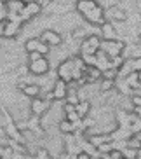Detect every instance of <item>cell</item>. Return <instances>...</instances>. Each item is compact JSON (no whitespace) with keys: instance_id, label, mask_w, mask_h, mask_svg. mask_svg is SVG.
<instances>
[{"instance_id":"cell-1","label":"cell","mask_w":141,"mask_h":159,"mask_svg":"<svg viewBox=\"0 0 141 159\" xmlns=\"http://www.w3.org/2000/svg\"><path fill=\"white\" fill-rule=\"evenodd\" d=\"M126 47H127V44L124 42L122 39H117V40H103L99 49H103L110 58H115V56H122Z\"/></svg>"},{"instance_id":"cell-2","label":"cell","mask_w":141,"mask_h":159,"mask_svg":"<svg viewBox=\"0 0 141 159\" xmlns=\"http://www.w3.org/2000/svg\"><path fill=\"white\" fill-rule=\"evenodd\" d=\"M28 70H30V74L35 75V77H42V75L49 74V70H51V61H49L47 56H42L35 61H30Z\"/></svg>"},{"instance_id":"cell-3","label":"cell","mask_w":141,"mask_h":159,"mask_svg":"<svg viewBox=\"0 0 141 159\" xmlns=\"http://www.w3.org/2000/svg\"><path fill=\"white\" fill-rule=\"evenodd\" d=\"M24 51H26V54H28V52H40L42 56H49L51 47L47 46L45 42H42L40 37H30L28 40L24 42Z\"/></svg>"},{"instance_id":"cell-4","label":"cell","mask_w":141,"mask_h":159,"mask_svg":"<svg viewBox=\"0 0 141 159\" xmlns=\"http://www.w3.org/2000/svg\"><path fill=\"white\" fill-rule=\"evenodd\" d=\"M82 18L87 21L89 25H94V26H101V25L106 23V18H105V9L101 7V5H96V7H92V9L89 11V12H85Z\"/></svg>"},{"instance_id":"cell-5","label":"cell","mask_w":141,"mask_h":159,"mask_svg":"<svg viewBox=\"0 0 141 159\" xmlns=\"http://www.w3.org/2000/svg\"><path fill=\"white\" fill-rule=\"evenodd\" d=\"M40 40L45 42L49 47H59L63 42H65V39L59 32L56 30H51V28H45L42 33H40Z\"/></svg>"},{"instance_id":"cell-6","label":"cell","mask_w":141,"mask_h":159,"mask_svg":"<svg viewBox=\"0 0 141 159\" xmlns=\"http://www.w3.org/2000/svg\"><path fill=\"white\" fill-rule=\"evenodd\" d=\"M51 107H52V103L42 100L40 96H38V98H32V100H30V114H32V116L42 117V116H45V114L51 110Z\"/></svg>"},{"instance_id":"cell-7","label":"cell","mask_w":141,"mask_h":159,"mask_svg":"<svg viewBox=\"0 0 141 159\" xmlns=\"http://www.w3.org/2000/svg\"><path fill=\"white\" fill-rule=\"evenodd\" d=\"M23 30V23L21 21H11L7 19L2 28V39H16Z\"/></svg>"},{"instance_id":"cell-8","label":"cell","mask_w":141,"mask_h":159,"mask_svg":"<svg viewBox=\"0 0 141 159\" xmlns=\"http://www.w3.org/2000/svg\"><path fill=\"white\" fill-rule=\"evenodd\" d=\"M105 18H106V21H112V23H115V21L122 23L127 19V12L118 5H112L108 9H105Z\"/></svg>"},{"instance_id":"cell-9","label":"cell","mask_w":141,"mask_h":159,"mask_svg":"<svg viewBox=\"0 0 141 159\" xmlns=\"http://www.w3.org/2000/svg\"><path fill=\"white\" fill-rule=\"evenodd\" d=\"M99 37L103 39V40H117L118 39L117 26H115L112 21H106L105 25L99 26Z\"/></svg>"},{"instance_id":"cell-10","label":"cell","mask_w":141,"mask_h":159,"mask_svg":"<svg viewBox=\"0 0 141 159\" xmlns=\"http://www.w3.org/2000/svg\"><path fill=\"white\" fill-rule=\"evenodd\" d=\"M52 94H54V102H65L66 94H68V82L56 79L52 86Z\"/></svg>"},{"instance_id":"cell-11","label":"cell","mask_w":141,"mask_h":159,"mask_svg":"<svg viewBox=\"0 0 141 159\" xmlns=\"http://www.w3.org/2000/svg\"><path fill=\"white\" fill-rule=\"evenodd\" d=\"M21 93H23L26 98H30V100H32V98H38V96L42 94V86L37 84V82H35V84L23 86V88H21Z\"/></svg>"},{"instance_id":"cell-12","label":"cell","mask_w":141,"mask_h":159,"mask_svg":"<svg viewBox=\"0 0 141 159\" xmlns=\"http://www.w3.org/2000/svg\"><path fill=\"white\" fill-rule=\"evenodd\" d=\"M96 2H92V0H77L75 2V11L79 12L80 16H84L85 12H89L92 7H96Z\"/></svg>"},{"instance_id":"cell-13","label":"cell","mask_w":141,"mask_h":159,"mask_svg":"<svg viewBox=\"0 0 141 159\" xmlns=\"http://www.w3.org/2000/svg\"><path fill=\"white\" fill-rule=\"evenodd\" d=\"M58 129H59V133H63V135H73L77 131V128H75V124L70 122L68 119H59V121H58Z\"/></svg>"},{"instance_id":"cell-14","label":"cell","mask_w":141,"mask_h":159,"mask_svg":"<svg viewBox=\"0 0 141 159\" xmlns=\"http://www.w3.org/2000/svg\"><path fill=\"white\" fill-rule=\"evenodd\" d=\"M91 108H92V105H91V102L89 100H80L79 103L75 105V110H77V114H79L82 119H85V117L91 114Z\"/></svg>"},{"instance_id":"cell-15","label":"cell","mask_w":141,"mask_h":159,"mask_svg":"<svg viewBox=\"0 0 141 159\" xmlns=\"http://www.w3.org/2000/svg\"><path fill=\"white\" fill-rule=\"evenodd\" d=\"M124 79H126L127 86H129L132 91H134V89H138V88H141V82H139V75H138V72H131V74L126 75Z\"/></svg>"},{"instance_id":"cell-16","label":"cell","mask_w":141,"mask_h":159,"mask_svg":"<svg viewBox=\"0 0 141 159\" xmlns=\"http://www.w3.org/2000/svg\"><path fill=\"white\" fill-rule=\"evenodd\" d=\"M5 7H7L9 12H16V14H19V12L23 11L24 4L21 2V0H9V2H5Z\"/></svg>"},{"instance_id":"cell-17","label":"cell","mask_w":141,"mask_h":159,"mask_svg":"<svg viewBox=\"0 0 141 159\" xmlns=\"http://www.w3.org/2000/svg\"><path fill=\"white\" fill-rule=\"evenodd\" d=\"M113 89H115V80H110V79L99 80V91H101V93H110Z\"/></svg>"},{"instance_id":"cell-18","label":"cell","mask_w":141,"mask_h":159,"mask_svg":"<svg viewBox=\"0 0 141 159\" xmlns=\"http://www.w3.org/2000/svg\"><path fill=\"white\" fill-rule=\"evenodd\" d=\"M127 147H131V149L139 150V149H141V140L138 138L136 135H132L131 138H127Z\"/></svg>"},{"instance_id":"cell-19","label":"cell","mask_w":141,"mask_h":159,"mask_svg":"<svg viewBox=\"0 0 141 159\" xmlns=\"http://www.w3.org/2000/svg\"><path fill=\"white\" fill-rule=\"evenodd\" d=\"M103 79L117 80L118 79V70H115V68H106V70L103 72Z\"/></svg>"},{"instance_id":"cell-20","label":"cell","mask_w":141,"mask_h":159,"mask_svg":"<svg viewBox=\"0 0 141 159\" xmlns=\"http://www.w3.org/2000/svg\"><path fill=\"white\" fill-rule=\"evenodd\" d=\"M112 150H113V142H106V143H101L98 147L99 154H110Z\"/></svg>"},{"instance_id":"cell-21","label":"cell","mask_w":141,"mask_h":159,"mask_svg":"<svg viewBox=\"0 0 141 159\" xmlns=\"http://www.w3.org/2000/svg\"><path fill=\"white\" fill-rule=\"evenodd\" d=\"M122 156L126 159H136L138 157V150L136 149H131V147H126V149L122 150Z\"/></svg>"},{"instance_id":"cell-22","label":"cell","mask_w":141,"mask_h":159,"mask_svg":"<svg viewBox=\"0 0 141 159\" xmlns=\"http://www.w3.org/2000/svg\"><path fill=\"white\" fill-rule=\"evenodd\" d=\"M129 98H131L132 107H141V96H139V94H131Z\"/></svg>"},{"instance_id":"cell-23","label":"cell","mask_w":141,"mask_h":159,"mask_svg":"<svg viewBox=\"0 0 141 159\" xmlns=\"http://www.w3.org/2000/svg\"><path fill=\"white\" fill-rule=\"evenodd\" d=\"M110 156H112V159H120V157H124V156H122V150H117V149H113L112 152H110Z\"/></svg>"},{"instance_id":"cell-24","label":"cell","mask_w":141,"mask_h":159,"mask_svg":"<svg viewBox=\"0 0 141 159\" xmlns=\"http://www.w3.org/2000/svg\"><path fill=\"white\" fill-rule=\"evenodd\" d=\"M38 58H42V54H40V52H28V63H30V61L38 60Z\"/></svg>"},{"instance_id":"cell-25","label":"cell","mask_w":141,"mask_h":159,"mask_svg":"<svg viewBox=\"0 0 141 159\" xmlns=\"http://www.w3.org/2000/svg\"><path fill=\"white\" fill-rule=\"evenodd\" d=\"M77 159H91V156L87 154V152H84V150H82V152H79V154H77Z\"/></svg>"},{"instance_id":"cell-26","label":"cell","mask_w":141,"mask_h":159,"mask_svg":"<svg viewBox=\"0 0 141 159\" xmlns=\"http://www.w3.org/2000/svg\"><path fill=\"white\" fill-rule=\"evenodd\" d=\"M132 112H134V116H136L138 119L141 121V107H134V110H132Z\"/></svg>"},{"instance_id":"cell-27","label":"cell","mask_w":141,"mask_h":159,"mask_svg":"<svg viewBox=\"0 0 141 159\" xmlns=\"http://www.w3.org/2000/svg\"><path fill=\"white\" fill-rule=\"evenodd\" d=\"M99 157H101V159H112V156H110V154H101Z\"/></svg>"},{"instance_id":"cell-28","label":"cell","mask_w":141,"mask_h":159,"mask_svg":"<svg viewBox=\"0 0 141 159\" xmlns=\"http://www.w3.org/2000/svg\"><path fill=\"white\" fill-rule=\"evenodd\" d=\"M2 9H7V7H5V2H4V0H0V11H2Z\"/></svg>"},{"instance_id":"cell-29","label":"cell","mask_w":141,"mask_h":159,"mask_svg":"<svg viewBox=\"0 0 141 159\" xmlns=\"http://www.w3.org/2000/svg\"><path fill=\"white\" fill-rule=\"evenodd\" d=\"M136 44H138V46H141V33L136 37Z\"/></svg>"},{"instance_id":"cell-30","label":"cell","mask_w":141,"mask_h":159,"mask_svg":"<svg viewBox=\"0 0 141 159\" xmlns=\"http://www.w3.org/2000/svg\"><path fill=\"white\" fill-rule=\"evenodd\" d=\"M21 2H23V4L26 5V4H32V2H37V0H21Z\"/></svg>"},{"instance_id":"cell-31","label":"cell","mask_w":141,"mask_h":159,"mask_svg":"<svg viewBox=\"0 0 141 159\" xmlns=\"http://www.w3.org/2000/svg\"><path fill=\"white\" fill-rule=\"evenodd\" d=\"M134 135H136L138 138H139V140H141V131H138V133H134Z\"/></svg>"},{"instance_id":"cell-32","label":"cell","mask_w":141,"mask_h":159,"mask_svg":"<svg viewBox=\"0 0 141 159\" xmlns=\"http://www.w3.org/2000/svg\"><path fill=\"white\" fill-rule=\"evenodd\" d=\"M99 156H101V154H99ZM99 156H92V157H91V159H101V157H99Z\"/></svg>"},{"instance_id":"cell-33","label":"cell","mask_w":141,"mask_h":159,"mask_svg":"<svg viewBox=\"0 0 141 159\" xmlns=\"http://www.w3.org/2000/svg\"><path fill=\"white\" fill-rule=\"evenodd\" d=\"M138 157H141V149H139V150H138Z\"/></svg>"},{"instance_id":"cell-34","label":"cell","mask_w":141,"mask_h":159,"mask_svg":"<svg viewBox=\"0 0 141 159\" xmlns=\"http://www.w3.org/2000/svg\"><path fill=\"white\" fill-rule=\"evenodd\" d=\"M138 75H139V82H141V70H139V72H138Z\"/></svg>"},{"instance_id":"cell-35","label":"cell","mask_w":141,"mask_h":159,"mask_svg":"<svg viewBox=\"0 0 141 159\" xmlns=\"http://www.w3.org/2000/svg\"><path fill=\"white\" fill-rule=\"evenodd\" d=\"M0 159H12V157H0Z\"/></svg>"}]
</instances>
